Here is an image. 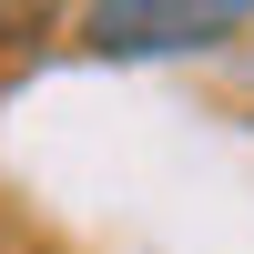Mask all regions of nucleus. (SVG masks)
<instances>
[{"label":"nucleus","instance_id":"1","mask_svg":"<svg viewBox=\"0 0 254 254\" xmlns=\"http://www.w3.org/2000/svg\"><path fill=\"white\" fill-rule=\"evenodd\" d=\"M254 31V0H81V51L92 61H183Z\"/></svg>","mask_w":254,"mask_h":254}]
</instances>
